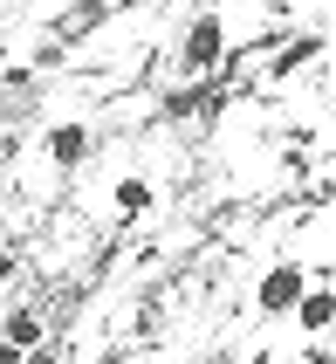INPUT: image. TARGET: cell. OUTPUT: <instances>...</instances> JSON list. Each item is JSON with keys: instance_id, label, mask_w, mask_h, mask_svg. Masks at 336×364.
<instances>
[{"instance_id": "6da1fadb", "label": "cell", "mask_w": 336, "mask_h": 364, "mask_svg": "<svg viewBox=\"0 0 336 364\" xmlns=\"http://www.w3.org/2000/svg\"><path fill=\"white\" fill-rule=\"evenodd\" d=\"M220 55H227V21L220 14H193L185 21V41H178V69H185V76H213Z\"/></svg>"}, {"instance_id": "7a4b0ae2", "label": "cell", "mask_w": 336, "mask_h": 364, "mask_svg": "<svg viewBox=\"0 0 336 364\" xmlns=\"http://www.w3.org/2000/svg\"><path fill=\"white\" fill-rule=\"evenodd\" d=\"M309 275H316V268L275 262L268 275H261V289H254V309H261V316H296V303H302V289H309Z\"/></svg>"}, {"instance_id": "3957f363", "label": "cell", "mask_w": 336, "mask_h": 364, "mask_svg": "<svg viewBox=\"0 0 336 364\" xmlns=\"http://www.w3.org/2000/svg\"><path fill=\"white\" fill-rule=\"evenodd\" d=\"M41 151H48V165H82L90 159V124H48Z\"/></svg>"}, {"instance_id": "277c9868", "label": "cell", "mask_w": 336, "mask_h": 364, "mask_svg": "<svg viewBox=\"0 0 336 364\" xmlns=\"http://www.w3.org/2000/svg\"><path fill=\"white\" fill-rule=\"evenodd\" d=\"M330 316H336L330 282H323V275H309V289H302V303H296V323L309 330V337H323V330H330Z\"/></svg>"}, {"instance_id": "5b68a950", "label": "cell", "mask_w": 336, "mask_h": 364, "mask_svg": "<svg viewBox=\"0 0 336 364\" xmlns=\"http://www.w3.org/2000/svg\"><path fill=\"white\" fill-rule=\"evenodd\" d=\"M0 344H14L21 358H28V350H41V316H35V309H7V323H0Z\"/></svg>"}, {"instance_id": "8992f818", "label": "cell", "mask_w": 336, "mask_h": 364, "mask_svg": "<svg viewBox=\"0 0 336 364\" xmlns=\"http://www.w3.org/2000/svg\"><path fill=\"white\" fill-rule=\"evenodd\" d=\"M316 55H323V41H316V35H302V41H288V48H281V55L268 62V76L281 82V76H296L302 62H316Z\"/></svg>"}, {"instance_id": "52a82bcc", "label": "cell", "mask_w": 336, "mask_h": 364, "mask_svg": "<svg viewBox=\"0 0 336 364\" xmlns=\"http://www.w3.org/2000/svg\"><path fill=\"white\" fill-rule=\"evenodd\" d=\"M117 213H124V220L151 213V179H138V172H131V179H117Z\"/></svg>"}, {"instance_id": "ba28073f", "label": "cell", "mask_w": 336, "mask_h": 364, "mask_svg": "<svg viewBox=\"0 0 336 364\" xmlns=\"http://www.w3.org/2000/svg\"><path fill=\"white\" fill-rule=\"evenodd\" d=\"M14 275H21V255H14V247H0V282H14Z\"/></svg>"}, {"instance_id": "9c48e42d", "label": "cell", "mask_w": 336, "mask_h": 364, "mask_svg": "<svg viewBox=\"0 0 336 364\" xmlns=\"http://www.w3.org/2000/svg\"><path fill=\"white\" fill-rule=\"evenodd\" d=\"M0 364H28V358H21V350H14V344H0Z\"/></svg>"}, {"instance_id": "30bf717a", "label": "cell", "mask_w": 336, "mask_h": 364, "mask_svg": "<svg viewBox=\"0 0 336 364\" xmlns=\"http://www.w3.org/2000/svg\"><path fill=\"white\" fill-rule=\"evenodd\" d=\"M0 76H7V41H0Z\"/></svg>"}, {"instance_id": "8fae6325", "label": "cell", "mask_w": 336, "mask_h": 364, "mask_svg": "<svg viewBox=\"0 0 336 364\" xmlns=\"http://www.w3.org/2000/svg\"><path fill=\"white\" fill-rule=\"evenodd\" d=\"M0 21H7V14H0Z\"/></svg>"}]
</instances>
